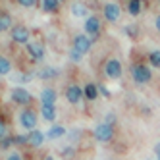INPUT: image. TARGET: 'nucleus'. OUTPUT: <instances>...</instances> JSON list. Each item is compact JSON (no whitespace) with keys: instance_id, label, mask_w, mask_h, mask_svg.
Returning <instances> with one entry per match:
<instances>
[{"instance_id":"7","label":"nucleus","mask_w":160,"mask_h":160,"mask_svg":"<svg viewBox=\"0 0 160 160\" xmlns=\"http://www.w3.org/2000/svg\"><path fill=\"white\" fill-rule=\"evenodd\" d=\"M19 123H21V128L27 129V131L37 129L35 128V125H37V114L33 112V110H21V114H19Z\"/></svg>"},{"instance_id":"11","label":"nucleus","mask_w":160,"mask_h":160,"mask_svg":"<svg viewBox=\"0 0 160 160\" xmlns=\"http://www.w3.org/2000/svg\"><path fill=\"white\" fill-rule=\"evenodd\" d=\"M44 135L42 131H39V129H33V131H29L27 133V143L31 145V147H41L42 143H44Z\"/></svg>"},{"instance_id":"35","label":"nucleus","mask_w":160,"mask_h":160,"mask_svg":"<svg viewBox=\"0 0 160 160\" xmlns=\"http://www.w3.org/2000/svg\"><path fill=\"white\" fill-rule=\"evenodd\" d=\"M156 2H158V8H160V0H156Z\"/></svg>"},{"instance_id":"4","label":"nucleus","mask_w":160,"mask_h":160,"mask_svg":"<svg viewBox=\"0 0 160 160\" xmlns=\"http://www.w3.org/2000/svg\"><path fill=\"white\" fill-rule=\"evenodd\" d=\"M102 14H104L106 21H110V23H118L120 18H122V8L118 2H106L104 6H102Z\"/></svg>"},{"instance_id":"13","label":"nucleus","mask_w":160,"mask_h":160,"mask_svg":"<svg viewBox=\"0 0 160 160\" xmlns=\"http://www.w3.org/2000/svg\"><path fill=\"white\" fill-rule=\"evenodd\" d=\"M41 116L47 122L56 120V104H41Z\"/></svg>"},{"instance_id":"27","label":"nucleus","mask_w":160,"mask_h":160,"mask_svg":"<svg viewBox=\"0 0 160 160\" xmlns=\"http://www.w3.org/2000/svg\"><path fill=\"white\" fill-rule=\"evenodd\" d=\"M73 152H75L73 148L68 147V148H64V151H62V156H64V158H70V156H73Z\"/></svg>"},{"instance_id":"24","label":"nucleus","mask_w":160,"mask_h":160,"mask_svg":"<svg viewBox=\"0 0 160 160\" xmlns=\"http://www.w3.org/2000/svg\"><path fill=\"white\" fill-rule=\"evenodd\" d=\"M16 2L19 6H23V8H33V6L37 4V0H16Z\"/></svg>"},{"instance_id":"19","label":"nucleus","mask_w":160,"mask_h":160,"mask_svg":"<svg viewBox=\"0 0 160 160\" xmlns=\"http://www.w3.org/2000/svg\"><path fill=\"white\" fill-rule=\"evenodd\" d=\"M60 6V0H42V10L44 12H56Z\"/></svg>"},{"instance_id":"16","label":"nucleus","mask_w":160,"mask_h":160,"mask_svg":"<svg viewBox=\"0 0 160 160\" xmlns=\"http://www.w3.org/2000/svg\"><path fill=\"white\" fill-rule=\"evenodd\" d=\"M83 98H87V100H97L98 98V87L95 83H87L83 87Z\"/></svg>"},{"instance_id":"1","label":"nucleus","mask_w":160,"mask_h":160,"mask_svg":"<svg viewBox=\"0 0 160 160\" xmlns=\"http://www.w3.org/2000/svg\"><path fill=\"white\" fill-rule=\"evenodd\" d=\"M131 79L137 83V85H147L152 81V72L151 68L143 62H135L131 64Z\"/></svg>"},{"instance_id":"17","label":"nucleus","mask_w":160,"mask_h":160,"mask_svg":"<svg viewBox=\"0 0 160 160\" xmlns=\"http://www.w3.org/2000/svg\"><path fill=\"white\" fill-rule=\"evenodd\" d=\"M72 14L75 18H85L87 19V6L83 2H73L72 4Z\"/></svg>"},{"instance_id":"8","label":"nucleus","mask_w":160,"mask_h":160,"mask_svg":"<svg viewBox=\"0 0 160 160\" xmlns=\"http://www.w3.org/2000/svg\"><path fill=\"white\" fill-rule=\"evenodd\" d=\"M66 98H68L70 104H79L81 98H83V89L79 87V85H75V83L68 85L66 87Z\"/></svg>"},{"instance_id":"20","label":"nucleus","mask_w":160,"mask_h":160,"mask_svg":"<svg viewBox=\"0 0 160 160\" xmlns=\"http://www.w3.org/2000/svg\"><path fill=\"white\" fill-rule=\"evenodd\" d=\"M10 72H12V64H10V60L0 56V75H6Z\"/></svg>"},{"instance_id":"26","label":"nucleus","mask_w":160,"mask_h":160,"mask_svg":"<svg viewBox=\"0 0 160 160\" xmlns=\"http://www.w3.org/2000/svg\"><path fill=\"white\" fill-rule=\"evenodd\" d=\"M14 143H18V145H25V143H27V135H25V137H23V135L14 137Z\"/></svg>"},{"instance_id":"32","label":"nucleus","mask_w":160,"mask_h":160,"mask_svg":"<svg viewBox=\"0 0 160 160\" xmlns=\"http://www.w3.org/2000/svg\"><path fill=\"white\" fill-rule=\"evenodd\" d=\"M154 27H156V31L160 33V14H158V16L154 18Z\"/></svg>"},{"instance_id":"22","label":"nucleus","mask_w":160,"mask_h":160,"mask_svg":"<svg viewBox=\"0 0 160 160\" xmlns=\"http://www.w3.org/2000/svg\"><path fill=\"white\" fill-rule=\"evenodd\" d=\"M10 25H12V18L8 14H0V31L10 29Z\"/></svg>"},{"instance_id":"5","label":"nucleus","mask_w":160,"mask_h":160,"mask_svg":"<svg viewBox=\"0 0 160 160\" xmlns=\"http://www.w3.org/2000/svg\"><path fill=\"white\" fill-rule=\"evenodd\" d=\"M104 73H106V77L108 79H120L122 77V62L118 60V58H110V60H106V64H104Z\"/></svg>"},{"instance_id":"3","label":"nucleus","mask_w":160,"mask_h":160,"mask_svg":"<svg viewBox=\"0 0 160 160\" xmlns=\"http://www.w3.org/2000/svg\"><path fill=\"white\" fill-rule=\"evenodd\" d=\"M91 47H93V41H91L89 35H83V33H79V35L73 37V42H72V50L79 52V54H87L91 50Z\"/></svg>"},{"instance_id":"18","label":"nucleus","mask_w":160,"mask_h":160,"mask_svg":"<svg viewBox=\"0 0 160 160\" xmlns=\"http://www.w3.org/2000/svg\"><path fill=\"white\" fill-rule=\"evenodd\" d=\"M147 58H148V64H151L152 68H158L160 70V50H151Z\"/></svg>"},{"instance_id":"21","label":"nucleus","mask_w":160,"mask_h":160,"mask_svg":"<svg viewBox=\"0 0 160 160\" xmlns=\"http://www.w3.org/2000/svg\"><path fill=\"white\" fill-rule=\"evenodd\" d=\"M66 133V129L62 128V125H52V128H50V131L47 133L48 137H50V139H56V137H62Z\"/></svg>"},{"instance_id":"28","label":"nucleus","mask_w":160,"mask_h":160,"mask_svg":"<svg viewBox=\"0 0 160 160\" xmlns=\"http://www.w3.org/2000/svg\"><path fill=\"white\" fill-rule=\"evenodd\" d=\"M70 58H72L73 62H79V60H81V54L75 52V50H70Z\"/></svg>"},{"instance_id":"10","label":"nucleus","mask_w":160,"mask_h":160,"mask_svg":"<svg viewBox=\"0 0 160 160\" xmlns=\"http://www.w3.org/2000/svg\"><path fill=\"white\" fill-rule=\"evenodd\" d=\"M10 95H12V100L14 102H18V104H29V102L33 100V97L27 93V91L25 89H21V87H16V89H12V93H10Z\"/></svg>"},{"instance_id":"31","label":"nucleus","mask_w":160,"mask_h":160,"mask_svg":"<svg viewBox=\"0 0 160 160\" xmlns=\"http://www.w3.org/2000/svg\"><path fill=\"white\" fill-rule=\"evenodd\" d=\"M6 160H23V158H21V154H18V152H12Z\"/></svg>"},{"instance_id":"14","label":"nucleus","mask_w":160,"mask_h":160,"mask_svg":"<svg viewBox=\"0 0 160 160\" xmlns=\"http://www.w3.org/2000/svg\"><path fill=\"white\" fill-rule=\"evenodd\" d=\"M141 4H143V0H128V2H125V12L133 18L139 16L141 14Z\"/></svg>"},{"instance_id":"33","label":"nucleus","mask_w":160,"mask_h":160,"mask_svg":"<svg viewBox=\"0 0 160 160\" xmlns=\"http://www.w3.org/2000/svg\"><path fill=\"white\" fill-rule=\"evenodd\" d=\"M154 152H156V160H160V145L154 147Z\"/></svg>"},{"instance_id":"34","label":"nucleus","mask_w":160,"mask_h":160,"mask_svg":"<svg viewBox=\"0 0 160 160\" xmlns=\"http://www.w3.org/2000/svg\"><path fill=\"white\" fill-rule=\"evenodd\" d=\"M44 160H54V158H52V156H47V158H44Z\"/></svg>"},{"instance_id":"9","label":"nucleus","mask_w":160,"mask_h":160,"mask_svg":"<svg viewBox=\"0 0 160 160\" xmlns=\"http://www.w3.org/2000/svg\"><path fill=\"white\" fill-rule=\"evenodd\" d=\"M85 33L91 37H98V33H100V18L98 16H89L85 19Z\"/></svg>"},{"instance_id":"12","label":"nucleus","mask_w":160,"mask_h":160,"mask_svg":"<svg viewBox=\"0 0 160 160\" xmlns=\"http://www.w3.org/2000/svg\"><path fill=\"white\" fill-rule=\"evenodd\" d=\"M56 98H58V95H56L54 89H42L41 91V104H56Z\"/></svg>"},{"instance_id":"15","label":"nucleus","mask_w":160,"mask_h":160,"mask_svg":"<svg viewBox=\"0 0 160 160\" xmlns=\"http://www.w3.org/2000/svg\"><path fill=\"white\" fill-rule=\"evenodd\" d=\"M25 48H27V52L31 54V58H33V60H42L44 50H42L41 44H37V42H29Z\"/></svg>"},{"instance_id":"23","label":"nucleus","mask_w":160,"mask_h":160,"mask_svg":"<svg viewBox=\"0 0 160 160\" xmlns=\"http://www.w3.org/2000/svg\"><path fill=\"white\" fill-rule=\"evenodd\" d=\"M50 77H56V70H52V68H44V70L41 72V79H50Z\"/></svg>"},{"instance_id":"29","label":"nucleus","mask_w":160,"mask_h":160,"mask_svg":"<svg viewBox=\"0 0 160 160\" xmlns=\"http://www.w3.org/2000/svg\"><path fill=\"white\" fill-rule=\"evenodd\" d=\"M6 137V123L0 120V139H4Z\"/></svg>"},{"instance_id":"2","label":"nucleus","mask_w":160,"mask_h":160,"mask_svg":"<svg viewBox=\"0 0 160 160\" xmlns=\"http://www.w3.org/2000/svg\"><path fill=\"white\" fill-rule=\"evenodd\" d=\"M93 135H95V139L98 143H108V141H112V137H114V116H110L108 122H100L97 128H95Z\"/></svg>"},{"instance_id":"25","label":"nucleus","mask_w":160,"mask_h":160,"mask_svg":"<svg viewBox=\"0 0 160 160\" xmlns=\"http://www.w3.org/2000/svg\"><path fill=\"white\" fill-rule=\"evenodd\" d=\"M14 143V139H12V137H4V139H2V143H0V148H8L10 145H12Z\"/></svg>"},{"instance_id":"30","label":"nucleus","mask_w":160,"mask_h":160,"mask_svg":"<svg viewBox=\"0 0 160 160\" xmlns=\"http://www.w3.org/2000/svg\"><path fill=\"white\" fill-rule=\"evenodd\" d=\"M125 31H128L129 37H137V27H131V25H129V27H125Z\"/></svg>"},{"instance_id":"6","label":"nucleus","mask_w":160,"mask_h":160,"mask_svg":"<svg viewBox=\"0 0 160 160\" xmlns=\"http://www.w3.org/2000/svg\"><path fill=\"white\" fill-rule=\"evenodd\" d=\"M10 37H12L14 42H19V44H29V29L25 25H14L12 31H10Z\"/></svg>"}]
</instances>
